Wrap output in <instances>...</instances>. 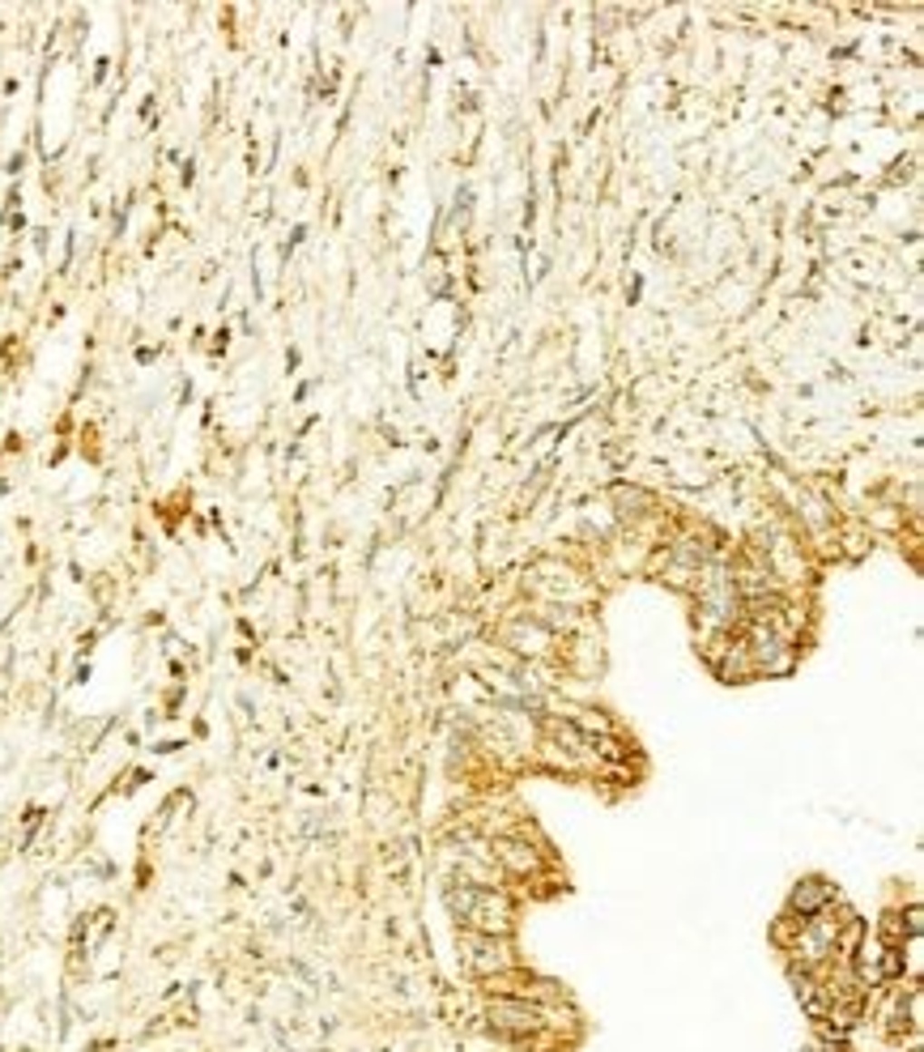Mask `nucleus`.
I'll return each mask as SVG.
<instances>
[{"mask_svg": "<svg viewBox=\"0 0 924 1052\" xmlns=\"http://www.w3.org/2000/svg\"><path fill=\"white\" fill-rule=\"evenodd\" d=\"M448 908L456 912L469 933H494V938H511V925H516V908L503 891L494 886H477V882H461L448 891Z\"/></svg>", "mask_w": 924, "mask_h": 1052, "instance_id": "nucleus-1", "label": "nucleus"}, {"mask_svg": "<svg viewBox=\"0 0 924 1052\" xmlns=\"http://www.w3.org/2000/svg\"><path fill=\"white\" fill-rule=\"evenodd\" d=\"M486 1018H491V1031L503 1039H537L550 1027V1010L541 1001H529V997H494L486 1006Z\"/></svg>", "mask_w": 924, "mask_h": 1052, "instance_id": "nucleus-2", "label": "nucleus"}, {"mask_svg": "<svg viewBox=\"0 0 924 1052\" xmlns=\"http://www.w3.org/2000/svg\"><path fill=\"white\" fill-rule=\"evenodd\" d=\"M840 899V891L826 882V878H805V882L793 891V903H788V912L797 916V920H810V916H818L822 908H831Z\"/></svg>", "mask_w": 924, "mask_h": 1052, "instance_id": "nucleus-4", "label": "nucleus"}, {"mask_svg": "<svg viewBox=\"0 0 924 1052\" xmlns=\"http://www.w3.org/2000/svg\"><path fill=\"white\" fill-rule=\"evenodd\" d=\"M461 963L464 971H473L481 980H494V976H507L516 968V954H511V941L494 938V933H461Z\"/></svg>", "mask_w": 924, "mask_h": 1052, "instance_id": "nucleus-3", "label": "nucleus"}]
</instances>
